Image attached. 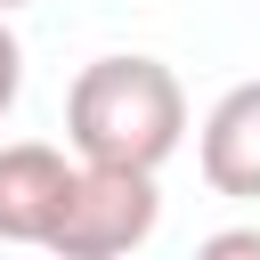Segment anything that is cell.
I'll return each instance as SVG.
<instances>
[{
  "mask_svg": "<svg viewBox=\"0 0 260 260\" xmlns=\"http://www.w3.org/2000/svg\"><path fill=\"white\" fill-rule=\"evenodd\" d=\"M65 138L81 162L162 171L187 138V89L162 57H89L65 89Z\"/></svg>",
  "mask_w": 260,
  "mask_h": 260,
  "instance_id": "cell-1",
  "label": "cell"
},
{
  "mask_svg": "<svg viewBox=\"0 0 260 260\" xmlns=\"http://www.w3.org/2000/svg\"><path fill=\"white\" fill-rule=\"evenodd\" d=\"M154 228H162L154 171H130V162H73L65 203H57L49 236H41V252H57V260H122V252H138Z\"/></svg>",
  "mask_w": 260,
  "mask_h": 260,
  "instance_id": "cell-2",
  "label": "cell"
},
{
  "mask_svg": "<svg viewBox=\"0 0 260 260\" xmlns=\"http://www.w3.org/2000/svg\"><path fill=\"white\" fill-rule=\"evenodd\" d=\"M195 162H203L211 195L260 203V81L219 89V106H211L203 130H195Z\"/></svg>",
  "mask_w": 260,
  "mask_h": 260,
  "instance_id": "cell-3",
  "label": "cell"
},
{
  "mask_svg": "<svg viewBox=\"0 0 260 260\" xmlns=\"http://www.w3.org/2000/svg\"><path fill=\"white\" fill-rule=\"evenodd\" d=\"M65 179H73V162L57 146H41V138L0 146V244H41L65 203Z\"/></svg>",
  "mask_w": 260,
  "mask_h": 260,
  "instance_id": "cell-4",
  "label": "cell"
},
{
  "mask_svg": "<svg viewBox=\"0 0 260 260\" xmlns=\"http://www.w3.org/2000/svg\"><path fill=\"white\" fill-rule=\"evenodd\" d=\"M24 98V41L8 32V16H0V114Z\"/></svg>",
  "mask_w": 260,
  "mask_h": 260,
  "instance_id": "cell-5",
  "label": "cell"
},
{
  "mask_svg": "<svg viewBox=\"0 0 260 260\" xmlns=\"http://www.w3.org/2000/svg\"><path fill=\"white\" fill-rule=\"evenodd\" d=\"M203 252H211V260H228V252H260V228H236V236H211Z\"/></svg>",
  "mask_w": 260,
  "mask_h": 260,
  "instance_id": "cell-6",
  "label": "cell"
},
{
  "mask_svg": "<svg viewBox=\"0 0 260 260\" xmlns=\"http://www.w3.org/2000/svg\"><path fill=\"white\" fill-rule=\"evenodd\" d=\"M16 8H32V0H0V16H16Z\"/></svg>",
  "mask_w": 260,
  "mask_h": 260,
  "instance_id": "cell-7",
  "label": "cell"
}]
</instances>
